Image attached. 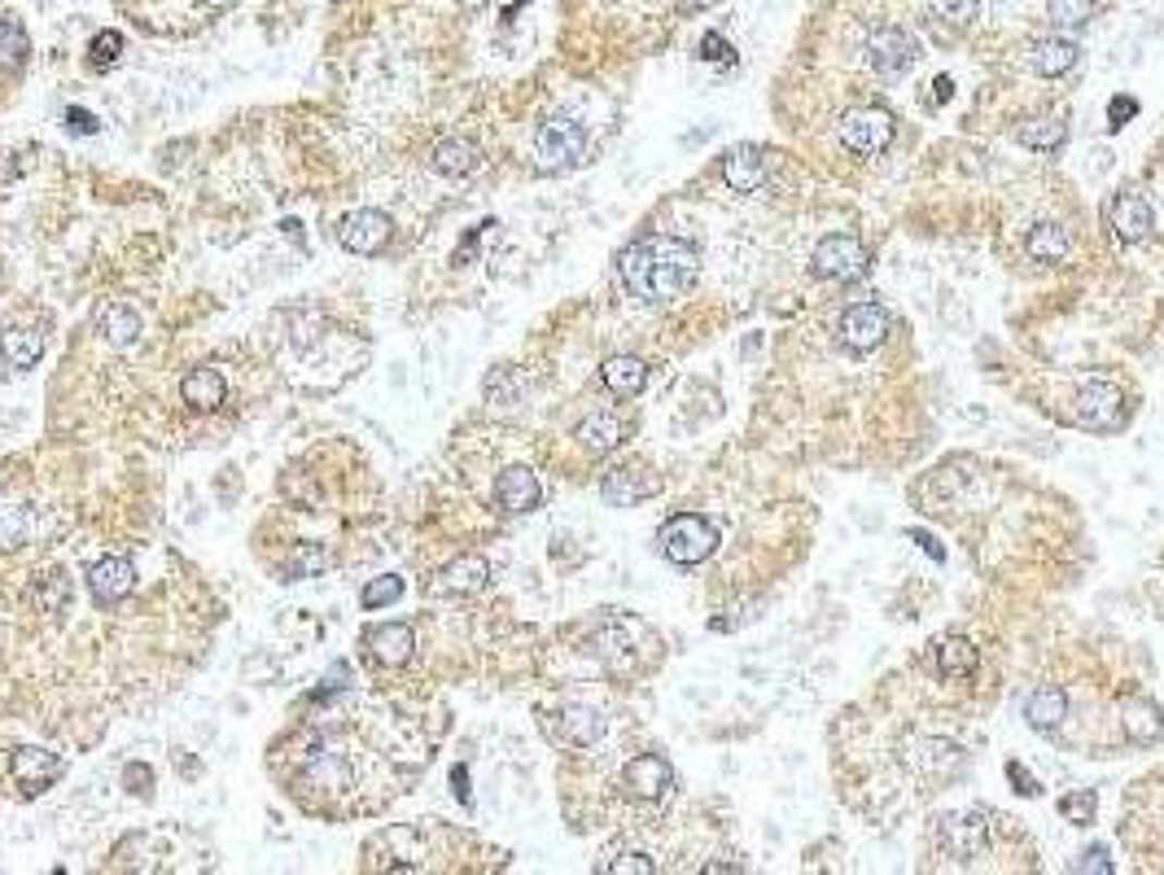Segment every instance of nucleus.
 Masks as SVG:
<instances>
[{"mask_svg":"<svg viewBox=\"0 0 1164 875\" xmlns=\"http://www.w3.org/2000/svg\"><path fill=\"white\" fill-rule=\"evenodd\" d=\"M618 276L631 299L675 303L696 284L701 254L692 241H679V236H640L618 254Z\"/></svg>","mask_w":1164,"mask_h":875,"instance_id":"f257e3e1","label":"nucleus"},{"mask_svg":"<svg viewBox=\"0 0 1164 875\" xmlns=\"http://www.w3.org/2000/svg\"><path fill=\"white\" fill-rule=\"evenodd\" d=\"M657 547H662V556L670 564L692 569V564H701V560H710L718 551V525L710 517H701V512H679L657 530Z\"/></svg>","mask_w":1164,"mask_h":875,"instance_id":"f03ea898","label":"nucleus"},{"mask_svg":"<svg viewBox=\"0 0 1164 875\" xmlns=\"http://www.w3.org/2000/svg\"><path fill=\"white\" fill-rule=\"evenodd\" d=\"M836 136L849 154H862V158L885 154L894 141V114L881 106H853L836 119Z\"/></svg>","mask_w":1164,"mask_h":875,"instance_id":"7ed1b4c3","label":"nucleus"},{"mask_svg":"<svg viewBox=\"0 0 1164 875\" xmlns=\"http://www.w3.org/2000/svg\"><path fill=\"white\" fill-rule=\"evenodd\" d=\"M582 154H587V132H582L578 119H547L534 136V158H538V171L547 175L578 167Z\"/></svg>","mask_w":1164,"mask_h":875,"instance_id":"20e7f679","label":"nucleus"},{"mask_svg":"<svg viewBox=\"0 0 1164 875\" xmlns=\"http://www.w3.org/2000/svg\"><path fill=\"white\" fill-rule=\"evenodd\" d=\"M871 267V254L858 236L849 232H832L814 245V258H810V271L823 276V280H862Z\"/></svg>","mask_w":1164,"mask_h":875,"instance_id":"39448f33","label":"nucleus"},{"mask_svg":"<svg viewBox=\"0 0 1164 875\" xmlns=\"http://www.w3.org/2000/svg\"><path fill=\"white\" fill-rule=\"evenodd\" d=\"M1129 421V403L1112 381H1090L1077 394V425L1090 434H1116Z\"/></svg>","mask_w":1164,"mask_h":875,"instance_id":"423d86ee","label":"nucleus"},{"mask_svg":"<svg viewBox=\"0 0 1164 875\" xmlns=\"http://www.w3.org/2000/svg\"><path fill=\"white\" fill-rule=\"evenodd\" d=\"M937 844L955 858H977L990 844V814L985 810H955L937 818Z\"/></svg>","mask_w":1164,"mask_h":875,"instance_id":"0eeeda50","label":"nucleus"},{"mask_svg":"<svg viewBox=\"0 0 1164 875\" xmlns=\"http://www.w3.org/2000/svg\"><path fill=\"white\" fill-rule=\"evenodd\" d=\"M916 40L902 32V27H876L866 36V62H871V71L876 75H885V80H894V75H902L911 62H916Z\"/></svg>","mask_w":1164,"mask_h":875,"instance_id":"6e6552de","label":"nucleus"},{"mask_svg":"<svg viewBox=\"0 0 1164 875\" xmlns=\"http://www.w3.org/2000/svg\"><path fill=\"white\" fill-rule=\"evenodd\" d=\"M622 788H627V797H635V801H662V797L675 788V770H670L666 757H657V753H640V757H631V762L622 766Z\"/></svg>","mask_w":1164,"mask_h":875,"instance_id":"1a4fd4ad","label":"nucleus"},{"mask_svg":"<svg viewBox=\"0 0 1164 875\" xmlns=\"http://www.w3.org/2000/svg\"><path fill=\"white\" fill-rule=\"evenodd\" d=\"M836 333H840V347L849 351H876L889 333V316L876 303H858L836 320Z\"/></svg>","mask_w":1164,"mask_h":875,"instance_id":"9d476101","label":"nucleus"},{"mask_svg":"<svg viewBox=\"0 0 1164 875\" xmlns=\"http://www.w3.org/2000/svg\"><path fill=\"white\" fill-rule=\"evenodd\" d=\"M390 232H395L390 215H381V210H351L342 219V228H338V241L351 254H377L390 241Z\"/></svg>","mask_w":1164,"mask_h":875,"instance_id":"9b49d317","label":"nucleus"},{"mask_svg":"<svg viewBox=\"0 0 1164 875\" xmlns=\"http://www.w3.org/2000/svg\"><path fill=\"white\" fill-rule=\"evenodd\" d=\"M132 587H136V569L123 556H106L88 569V592L97 605H119L132 596Z\"/></svg>","mask_w":1164,"mask_h":875,"instance_id":"f8f14e48","label":"nucleus"},{"mask_svg":"<svg viewBox=\"0 0 1164 875\" xmlns=\"http://www.w3.org/2000/svg\"><path fill=\"white\" fill-rule=\"evenodd\" d=\"M486 582H490V564L482 556H460V560L438 569V578L429 587H434V596H477V592H486Z\"/></svg>","mask_w":1164,"mask_h":875,"instance_id":"ddd939ff","label":"nucleus"},{"mask_svg":"<svg viewBox=\"0 0 1164 875\" xmlns=\"http://www.w3.org/2000/svg\"><path fill=\"white\" fill-rule=\"evenodd\" d=\"M495 503H499L504 512H512V517L534 512V508L543 503V486H538V477H534L525 464H512V469H504V473L495 477Z\"/></svg>","mask_w":1164,"mask_h":875,"instance_id":"4468645a","label":"nucleus"},{"mask_svg":"<svg viewBox=\"0 0 1164 875\" xmlns=\"http://www.w3.org/2000/svg\"><path fill=\"white\" fill-rule=\"evenodd\" d=\"M364 644H368V653H373L377 666L399 670V666H408L412 653H416V631L403 627V622H386V627H373V631L364 635Z\"/></svg>","mask_w":1164,"mask_h":875,"instance_id":"2eb2a0df","label":"nucleus"},{"mask_svg":"<svg viewBox=\"0 0 1164 875\" xmlns=\"http://www.w3.org/2000/svg\"><path fill=\"white\" fill-rule=\"evenodd\" d=\"M723 180L736 193H757L766 184V154L757 145H736L723 154Z\"/></svg>","mask_w":1164,"mask_h":875,"instance_id":"dca6fc26","label":"nucleus"},{"mask_svg":"<svg viewBox=\"0 0 1164 875\" xmlns=\"http://www.w3.org/2000/svg\"><path fill=\"white\" fill-rule=\"evenodd\" d=\"M14 779L27 788V792H45V788H53L58 779H62V757L58 753H49V749H19L14 753Z\"/></svg>","mask_w":1164,"mask_h":875,"instance_id":"f3484780","label":"nucleus"},{"mask_svg":"<svg viewBox=\"0 0 1164 875\" xmlns=\"http://www.w3.org/2000/svg\"><path fill=\"white\" fill-rule=\"evenodd\" d=\"M963 766V749L950 740H920L911 744V770L924 779H950Z\"/></svg>","mask_w":1164,"mask_h":875,"instance_id":"a211bd4d","label":"nucleus"},{"mask_svg":"<svg viewBox=\"0 0 1164 875\" xmlns=\"http://www.w3.org/2000/svg\"><path fill=\"white\" fill-rule=\"evenodd\" d=\"M551 736L565 740V744H578V749L582 744H596L605 736V718L596 709H587V705H565L556 714V722H551Z\"/></svg>","mask_w":1164,"mask_h":875,"instance_id":"6ab92c4d","label":"nucleus"},{"mask_svg":"<svg viewBox=\"0 0 1164 875\" xmlns=\"http://www.w3.org/2000/svg\"><path fill=\"white\" fill-rule=\"evenodd\" d=\"M1120 727H1125V736H1129L1133 744H1155V740L1164 736V714H1160L1155 701H1147V696H1129V701L1120 705Z\"/></svg>","mask_w":1164,"mask_h":875,"instance_id":"aec40b11","label":"nucleus"},{"mask_svg":"<svg viewBox=\"0 0 1164 875\" xmlns=\"http://www.w3.org/2000/svg\"><path fill=\"white\" fill-rule=\"evenodd\" d=\"M601 495H605V503H614V508H631V503L657 495V477H644V473H635V469H609L605 482H601Z\"/></svg>","mask_w":1164,"mask_h":875,"instance_id":"412c9836","label":"nucleus"},{"mask_svg":"<svg viewBox=\"0 0 1164 875\" xmlns=\"http://www.w3.org/2000/svg\"><path fill=\"white\" fill-rule=\"evenodd\" d=\"M573 438L582 442V451H592V455H609V451H618V447H622L627 429H622V421H618V416H609V412H592L587 421H578Z\"/></svg>","mask_w":1164,"mask_h":875,"instance_id":"4be33fe9","label":"nucleus"},{"mask_svg":"<svg viewBox=\"0 0 1164 875\" xmlns=\"http://www.w3.org/2000/svg\"><path fill=\"white\" fill-rule=\"evenodd\" d=\"M1064 718H1068V696H1064V688L1042 683V688L1029 692V701H1024V722H1029L1033 731H1055Z\"/></svg>","mask_w":1164,"mask_h":875,"instance_id":"5701e85b","label":"nucleus"},{"mask_svg":"<svg viewBox=\"0 0 1164 875\" xmlns=\"http://www.w3.org/2000/svg\"><path fill=\"white\" fill-rule=\"evenodd\" d=\"M1112 228H1116L1120 241H1142L1155 228V215H1151V206L1138 193H1120L1112 202Z\"/></svg>","mask_w":1164,"mask_h":875,"instance_id":"b1692460","label":"nucleus"},{"mask_svg":"<svg viewBox=\"0 0 1164 875\" xmlns=\"http://www.w3.org/2000/svg\"><path fill=\"white\" fill-rule=\"evenodd\" d=\"M223 394H228V386H223V377H219L215 368H193V373L180 381V399H184L193 412H215V408L223 403Z\"/></svg>","mask_w":1164,"mask_h":875,"instance_id":"393cba45","label":"nucleus"},{"mask_svg":"<svg viewBox=\"0 0 1164 875\" xmlns=\"http://www.w3.org/2000/svg\"><path fill=\"white\" fill-rule=\"evenodd\" d=\"M0 355H5L10 368H32L45 355V333L32 325H14V329H5V338H0Z\"/></svg>","mask_w":1164,"mask_h":875,"instance_id":"a878e982","label":"nucleus"},{"mask_svg":"<svg viewBox=\"0 0 1164 875\" xmlns=\"http://www.w3.org/2000/svg\"><path fill=\"white\" fill-rule=\"evenodd\" d=\"M1077 58H1081L1077 40H1064V36H1051V40H1038V45H1033V71L1046 75V80L1068 75V71L1077 66Z\"/></svg>","mask_w":1164,"mask_h":875,"instance_id":"bb28decb","label":"nucleus"},{"mask_svg":"<svg viewBox=\"0 0 1164 875\" xmlns=\"http://www.w3.org/2000/svg\"><path fill=\"white\" fill-rule=\"evenodd\" d=\"M429 167H434L438 175H469V171L482 167V149H477L469 136H451V141H442V145L434 149Z\"/></svg>","mask_w":1164,"mask_h":875,"instance_id":"cd10ccee","label":"nucleus"},{"mask_svg":"<svg viewBox=\"0 0 1164 875\" xmlns=\"http://www.w3.org/2000/svg\"><path fill=\"white\" fill-rule=\"evenodd\" d=\"M1068 250H1072V241H1068V228L1064 223H1038L1029 236H1024V254L1033 258V263H1064L1068 258Z\"/></svg>","mask_w":1164,"mask_h":875,"instance_id":"c85d7f7f","label":"nucleus"},{"mask_svg":"<svg viewBox=\"0 0 1164 875\" xmlns=\"http://www.w3.org/2000/svg\"><path fill=\"white\" fill-rule=\"evenodd\" d=\"M601 377H605V386H609L614 394L631 399V394H640V390L648 386V364L635 360V355H614V360H605Z\"/></svg>","mask_w":1164,"mask_h":875,"instance_id":"c756f323","label":"nucleus"},{"mask_svg":"<svg viewBox=\"0 0 1164 875\" xmlns=\"http://www.w3.org/2000/svg\"><path fill=\"white\" fill-rule=\"evenodd\" d=\"M937 675L942 679H968V675H977V648L968 640H959V635L942 640L937 644Z\"/></svg>","mask_w":1164,"mask_h":875,"instance_id":"7c9ffc66","label":"nucleus"},{"mask_svg":"<svg viewBox=\"0 0 1164 875\" xmlns=\"http://www.w3.org/2000/svg\"><path fill=\"white\" fill-rule=\"evenodd\" d=\"M101 333H106L110 347H132V342L141 338V316H136V307H128V303H110V307L101 312Z\"/></svg>","mask_w":1164,"mask_h":875,"instance_id":"2f4dec72","label":"nucleus"},{"mask_svg":"<svg viewBox=\"0 0 1164 875\" xmlns=\"http://www.w3.org/2000/svg\"><path fill=\"white\" fill-rule=\"evenodd\" d=\"M1064 141H1068V123L1055 119V114L1033 119V123L1020 127V145H1024V149H1038V154H1055Z\"/></svg>","mask_w":1164,"mask_h":875,"instance_id":"473e14b6","label":"nucleus"},{"mask_svg":"<svg viewBox=\"0 0 1164 875\" xmlns=\"http://www.w3.org/2000/svg\"><path fill=\"white\" fill-rule=\"evenodd\" d=\"M27 53H32V45H27L23 23L0 14V71H19L27 62Z\"/></svg>","mask_w":1164,"mask_h":875,"instance_id":"72a5a7b5","label":"nucleus"},{"mask_svg":"<svg viewBox=\"0 0 1164 875\" xmlns=\"http://www.w3.org/2000/svg\"><path fill=\"white\" fill-rule=\"evenodd\" d=\"M1046 14L1059 32H1081L1094 19V0H1046Z\"/></svg>","mask_w":1164,"mask_h":875,"instance_id":"f704fd0d","label":"nucleus"},{"mask_svg":"<svg viewBox=\"0 0 1164 875\" xmlns=\"http://www.w3.org/2000/svg\"><path fill=\"white\" fill-rule=\"evenodd\" d=\"M27 534H32V512L23 503L0 499V547H19Z\"/></svg>","mask_w":1164,"mask_h":875,"instance_id":"c9c22d12","label":"nucleus"},{"mask_svg":"<svg viewBox=\"0 0 1164 875\" xmlns=\"http://www.w3.org/2000/svg\"><path fill=\"white\" fill-rule=\"evenodd\" d=\"M1094 810H1099L1094 788H1077V792L1059 797V814H1064L1072 827H1090V823H1094Z\"/></svg>","mask_w":1164,"mask_h":875,"instance_id":"e433bc0d","label":"nucleus"},{"mask_svg":"<svg viewBox=\"0 0 1164 875\" xmlns=\"http://www.w3.org/2000/svg\"><path fill=\"white\" fill-rule=\"evenodd\" d=\"M929 10H933V19L946 23V27H972V19H977V0H929Z\"/></svg>","mask_w":1164,"mask_h":875,"instance_id":"4c0bfd02","label":"nucleus"},{"mask_svg":"<svg viewBox=\"0 0 1164 875\" xmlns=\"http://www.w3.org/2000/svg\"><path fill=\"white\" fill-rule=\"evenodd\" d=\"M403 596V578L399 573H386V578H373L364 587V609H386Z\"/></svg>","mask_w":1164,"mask_h":875,"instance_id":"58836bf2","label":"nucleus"},{"mask_svg":"<svg viewBox=\"0 0 1164 875\" xmlns=\"http://www.w3.org/2000/svg\"><path fill=\"white\" fill-rule=\"evenodd\" d=\"M486 399H490V403H517V399H521V377H517L512 368H495V373L486 377Z\"/></svg>","mask_w":1164,"mask_h":875,"instance_id":"ea45409f","label":"nucleus"},{"mask_svg":"<svg viewBox=\"0 0 1164 875\" xmlns=\"http://www.w3.org/2000/svg\"><path fill=\"white\" fill-rule=\"evenodd\" d=\"M601 871H614V875H653L657 871V862L648 858V853H618V858H605L601 862Z\"/></svg>","mask_w":1164,"mask_h":875,"instance_id":"a19ab883","label":"nucleus"},{"mask_svg":"<svg viewBox=\"0 0 1164 875\" xmlns=\"http://www.w3.org/2000/svg\"><path fill=\"white\" fill-rule=\"evenodd\" d=\"M1068 871H1077V875H1112L1116 866H1112L1107 849H1103V844H1094V849H1081V853L1072 858V866H1068Z\"/></svg>","mask_w":1164,"mask_h":875,"instance_id":"79ce46f5","label":"nucleus"},{"mask_svg":"<svg viewBox=\"0 0 1164 875\" xmlns=\"http://www.w3.org/2000/svg\"><path fill=\"white\" fill-rule=\"evenodd\" d=\"M119 53H123V36H119V32H101V36L88 45V58H93V66H114V62H119Z\"/></svg>","mask_w":1164,"mask_h":875,"instance_id":"37998d69","label":"nucleus"},{"mask_svg":"<svg viewBox=\"0 0 1164 875\" xmlns=\"http://www.w3.org/2000/svg\"><path fill=\"white\" fill-rule=\"evenodd\" d=\"M325 564H329V551H320V547H299L294 564H289V578H307V573H320Z\"/></svg>","mask_w":1164,"mask_h":875,"instance_id":"c03bdc74","label":"nucleus"},{"mask_svg":"<svg viewBox=\"0 0 1164 875\" xmlns=\"http://www.w3.org/2000/svg\"><path fill=\"white\" fill-rule=\"evenodd\" d=\"M701 58H705V62H718V66H736V62H740V58H736V49H731V45H727L718 32H710V36L701 40Z\"/></svg>","mask_w":1164,"mask_h":875,"instance_id":"a18cd8bd","label":"nucleus"},{"mask_svg":"<svg viewBox=\"0 0 1164 875\" xmlns=\"http://www.w3.org/2000/svg\"><path fill=\"white\" fill-rule=\"evenodd\" d=\"M1129 119H1138V101H1133V97H1125V93H1120V97H1112V106H1107V127H1112V132H1120Z\"/></svg>","mask_w":1164,"mask_h":875,"instance_id":"49530a36","label":"nucleus"},{"mask_svg":"<svg viewBox=\"0 0 1164 875\" xmlns=\"http://www.w3.org/2000/svg\"><path fill=\"white\" fill-rule=\"evenodd\" d=\"M123 783H128V792H141V797H149L154 770H149L145 762H136V766H128V770H123Z\"/></svg>","mask_w":1164,"mask_h":875,"instance_id":"de8ad7c7","label":"nucleus"},{"mask_svg":"<svg viewBox=\"0 0 1164 875\" xmlns=\"http://www.w3.org/2000/svg\"><path fill=\"white\" fill-rule=\"evenodd\" d=\"M1007 779H1011V783H1016V792H1024V797H1038V792H1042V788H1038V779H1033V775H1029L1020 762H1007Z\"/></svg>","mask_w":1164,"mask_h":875,"instance_id":"09e8293b","label":"nucleus"},{"mask_svg":"<svg viewBox=\"0 0 1164 875\" xmlns=\"http://www.w3.org/2000/svg\"><path fill=\"white\" fill-rule=\"evenodd\" d=\"M66 123H71V132H80V136H93V132L101 127V123H97L88 110H80V106H71V110H66Z\"/></svg>","mask_w":1164,"mask_h":875,"instance_id":"8fccbe9b","label":"nucleus"},{"mask_svg":"<svg viewBox=\"0 0 1164 875\" xmlns=\"http://www.w3.org/2000/svg\"><path fill=\"white\" fill-rule=\"evenodd\" d=\"M911 538H916V543H920V547H924V551H929V556L937 560V564L946 560V547H942V543H937V538H933L929 530H911Z\"/></svg>","mask_w":1164,"mask_h":875,"instance_id":"3c124183","label":"nucleus"},{"mask_svg":"<svg viewBox=\"0 0 1164 875\" xmlns=\"http://www.w3.org/2000/svg\"><path fill=\"white\" fill-rule=\"evenodd\" d=\"M451 779H456V797L469 805V801H473V797H469V770H464V766H456V775H451Z\"/></svg>","mask_w":1164,"mask_h":875,"instance_id":"603ef678","label":"nucleus"},{"mask_svg":"<svg viewBox=\"0 0 1164 875\" xmlns=\"http://www.w3.org/2000/svg\"><path fill=\"white\" fill-rule=\"evenodd\" d=\"M675 5H679L683 14H696V10H710V5H718V0H675Z\"/></svg>","mask_w":1164,"mask_h":875,"instance_id":"864d4df0","label":"nucleus"},{"mask_svg":"<svg viewBox=\"0 0 1164 875\" xmlns=\"http://www.w3.org/2000/svg\"><path fill=\"white\" fill-rule=\"evenodd\" d=\"M197 5L206 10V14H223V10H232L237 0H197Z\"/></svg>","mask_w":1164,"mask_h":875,"instance_id":"5fc2aeb1","label":"nucleus"},{"mask_svg":"<svg viewBox=\"0 0 1164 875\" xmlns=\"http://www.w3.org/2000/svg\"><path fill=\"white\" fill-rule=\"evenodd\" d=\"M937 101H950V93H955V84H950V75H937Z\"/></svg>","mask_w":1164,"mask_h":875,"instance_id":"6e6d98bb","label":"nucleus"},{"mask_svg":"<svg viewBox=\"0 0 1164 875\" xmlns=\"http://www.w3.org/2000/svg\"><path fill=\"white\" fill-rule=\"evenodd\" d=\"M460 5H469V10H477V5H482V0H460Z\"/></svg>","mask_w":1164,"mask_h":875,"instance_id":"4d7b16f0","label":"nucleus"}]
</instances>
